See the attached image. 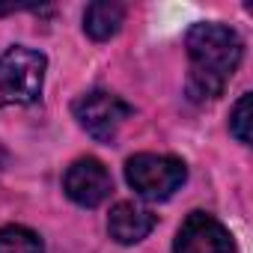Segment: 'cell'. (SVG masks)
<instances>
[{
	"label": "cell",
	"mask_w": 253,
	"mask_h": 253,
	"mask_svg": "<svg viewBox=\"0 0 253 253\" xmlns=\"http://www.w3.org/2000/svg\"><path fill=\"white\" fill-rule=\"evenodd\" d=\"M185 48H188V60H191L188 98L191 101H214L232 81V75L241 63V54H244V42L226 24L200 21L188 30Z\"/></svg>",
	"instance_id": "1"
},
{
	"label": "cell",
	"mask_w": 253,
	"mask_h": 253,
	"mask_svg": "<svg viewBox=\"0 0 253 253\" xmlns=\"http://www.w3.org/2000/svg\"><path fill=\"white\" fill-rule=\"evenodd\" d=\"M45 66H48L45 54L21 45L0 54V107L33 104L42 95Z\"/></svg>",
	"instance_id": "2"
},
{
	"label": "cell",
	"mask_w": 253,
	"mask_h": 253,
	"mask_svg": "<svg viewBox=\"0 0 253 253\" xmlns=\"http://www.w3.org/2000/svg\"><path fill=\"white\" fill-rule=\"evenodd\" d=\"M125 179L146 200H170L185 185L188 167H185V161H179L173 155L140 152L125 161Z\"/></svg>",
	"instance_id": "3"
},
{
	"label": "cell",
	"mask_w": 253,
	"mask_h": 253,
	"mask_svg": "<svg viewBox=\"0 0 253 253\" xmlns=\"http://www.w3.org/2000/svg\"><path fill=\"white\" fill-rule=\"evenodd\" d=\"M72 110L81 122V128L101 143H110L116 137V131L122 128V122L131 116L128 101H122L119 95L104 92V89H92V92L81 95Z\"/></svg>",
	"instance_id": "4"
},
{
	"label": "cell",
	"mask_w": 253,
	"mask_h": 253,
	"mask_svg": "<svg viewBox=\"0 0 253 253\" xmlns=\"http://www.w3.org/2000/svg\"><path fill=\"white\" fill-rule=\"evenodd\" d=\"M173 253H235V241L217 217L191 211L176 232Z\"/></svg>",
	"instance_id": "5"
},
{
	"label": "cell",
	"mask_w": 253,
	"mask_h": 253,
	"mask_svg": "<svg viewBox=\"0 0 253 253\" xmlns=\"http://www.w3.org/2000/svg\"><path fill=\"white\" fill-rule=\"evenodd\" d=\"M63 191L72 203L84 206V209H95L101 206L110 191H113V179L107 173V167L98 158H78L63 179Z\"/></svg>",
	"instance_id": "6"
},
{
	"label": "cell",
	"mask_w": 253,
	"mask_h": 253,
	"mask_svg": "<svg viewBox=\"0 0 253 253\" xmlns=\"http://www.w3.org/2000/svg\"><path fill=\"white\" fill-rule=\"evenodd\" d=\"M158 217L137 206V203H128V200H122L110 209V217H107V232L116 244H137L143 241L152 229H155Z\"/></svg>",
	"instance_id": "7"
},
{
	"label": "cell",
	"mask_w": 253,
	"mask_h": 253,
	"mask_svg": "<svg viewBox=\"0 0 253 253\" xmlns=\"http://www.w3.org/2000/svg\"><path fill=\"white\" fill-rule=\"evenodd\" d=\"M125 21V6L122 3H113V0H98V3H89L86 12H84V30L89 39L95 42H104L110 36L119 33Z\"/></svg>",
	"instance_id": "8"
},
{
	"label": "cell",
	"mask_w": 253,
	"mask_h": 253,
	"mask_svg": "<svg viewBox=\"0 0 253 253\" xmlns=\"http://www.w3.org/2000/svg\"><path fill=\"white\" fill-rule=\"evenodd\" d=\"M0 253H45V244L33 229L12 223L0 229Z\"/></svg>",
	"instance_id": "9"
},
{
	"label": "cell",
	"mask_w": 253,
	"mask_h": 253,
	"mask_svg": "<svg viewBox=\"0 0 253 253\" xmlns=\"http://www.w3.org/2000/svg\"><path fill=\"white\" fill-rule=\"evenodd\" d=\"M253 95L250 92H244L238 101H235V107H232V113H229V131H232V137L238 140V143H250V122H253Z\"/></svg>",
	"instance_id": "10"
},
{
	"label": "cell",
	"mask_w": 253,
	"mask_h": 253,
	"mask_svg": "<svg viewBox=\"0 0 253 253\" xmlns=\"http://www.w3.org/2000/svg\"><path fill=\"white\" fill-rule=\"evenodd\" d=\"M6 164V149H3V143H0V167Z\"/></svg>",
	"instance_id": "11"
}]
</instances>
